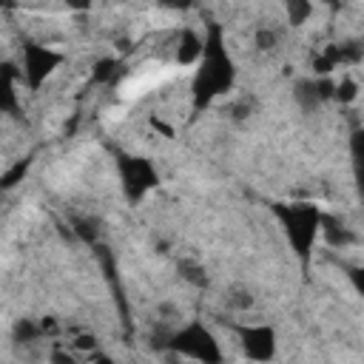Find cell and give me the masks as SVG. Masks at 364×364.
Instances as JSON below:
<instances>
[{
  "instance_id": "cell-20",
  "label": "cell",
  "mask_w": 364,
  "mask_h": 364,
  "mask_svg": "<svg viewBox=\"0 0 364 364\" xmlns=\"http://www.w3.org/2000/svg\"><path fill=\"white\" fill-rule=\"evenodd\" d=\"M355 94H358V85H355V80L344 77L341 82H336L333 100H338V102H353V100H355Z\"/></svg>"
},
{
  "instance_id": "cell-14",
  "label": "cell",
  "mask_w": 364,
  "mask_h": 364,
  "mask_svg": "<svg viewBox=\"0 0 364 364\" xmlns=\"http://www.w3.org/2000/svg\"><path fill=\"white\" fill-rule=\"evenodd\" d=\"M284 14L290 26H304L313 14V3L310 0H284Z\"/></svg>"
},
{
  "instance_id": "cell-23",
  "label": "cell",
  "mask_w": 364,
  "mask_h": 364,
  "mask_svg": "<svg viewBox=\"0 0 364 364\" xmlns=\"http://www.w3.org/2000/svg\"><path fill=\"white\" fill-rule=\"evenodd\" d=\"M162 9H171V11H185L193 6V0H156Z\"/></svg>"
},
{
  "instance_id": "cell-2",
  "label": "cell",
  "mask_w": 364,
  "mask_h": 364,
  "mask_svg": "<svg viewBox=\"0 0 364 364\" xmlns=\"http://www.w3.org/2000/svg\"><path fill=\"white\" fill-rule=\"evenodd\" d=\"M270 210L279 219L290 250L299 256L301 264H307L310 256H313L316 239L321 236V216L324 213L316 205H307V202H273Z\"/></svg>"
},
{
  "instance_id": "cell-7",
  "label": "cell",
  "mask_w": 364,
  "mask_h": 364,
  "mask_svg": "<svg viewBox=\"0 0 364 364\" xmlns=\"http://www.w3.org/2000/svg\"><path fill=\"white\" fill-rule=\"evenodd\" d=\"M336 82L327 77H313V80H299L293 88V100L299 102L301 111H316L321 102L333 100Z\"/></svg>"
},
{
  "instance_id": "cell-8",
  "label": "cell",
  "mask_w": 364,
  "mask_h": 364,
  "mask_svg": "<svg viewBox=\"0 0 364 364\" xmlns=\"http://www.w3.org/2000/svg\"><path fill=\"white\" fill-rule=\"evenodd\" d=\"M324 51L333 57L336 68H338V65H355V63H361V60H364V43H361V40L333 43V46H327Z\"/></svg>"
},
{
  "instance_id": "cell-10",
  "label": "cell",
  "mask_w": 364,
  "mask_h": 364,
  "mask_svg": "<svg viewBox=\"0 0 364 364\" xmlns=\"http://www.w3.org/2000/svg\"><path fill=\"white\" fill-rule=\"evenodd\" d=\"M350 165H353L355 188L364 196V128H355L350 136Z\"/></svg>"
},
{
  "instance_id": "cell-12",
  "label": "cell",
  "mask_w": 364,
  "mask_h": 364,
  "mask_svg": "<svg viewBox=\"0 0 364 364\" xmlns=\"http://www.w3.org/2000/svg\"><path fill=\"white\" fill-rule=\"evenodd\" d=\"M0 108H3V114H9V117H17V114H20V105H17V91H14V65H11V63H6V65H3Z\"/></svg>"
},
{
  "instance_id": "cell-5",
  "label": "cell",
  "mask_w": 364,
  "mask_h": 364,
  "mask_svg": "<svg viewBox=\"0 0 364 364\" xmlns=\"http://www.w3.org/2000/svg\"><path fill=\"white\" fill-rule=\"evenodd\" d=\"M60 54L40 46V43H23V80L31 91H37L46 77L60 65Z\"/></svg>"
},
{
  "instance_id": "cell-16",
  "label": "cell",
  "mask_w": 364,
  "mask_h": 364,
  "mask_svg": "<svg viewBox=\"0 0 364 364\" xmlns=\"http://www.w3.org/2000/svg\"><path fill=\"white\" fill-rule=\"evenodd\" d=\"M46 333H43V324H37V321H31V318H20L17 324H14V341H20V344H31V341H37V338H43Z\"/></svg>"
},
{
  "instance_id": "cell-25",
  "label": "cell",
  "mask_w": 364,
  "mask_h": 364,
  "mask_svg": "<svg viewBox=\"0 0 364 364\" xmlns=\"http://www.w3.org/2000/svg\"><path fill=\"white\" fill-rule=\"evenodd\" d=\"M324 3H336V0H324Z\"/></svg>"
},
{
  "instance_id": "cell-1",
  "label": "cell",
  "mask_w": 364,
  "mask_h": 364,
  "mask_svg": "<svg viewBox=\"0 0 364 364\" xmlns=\"http://www.w3.org/2000/svg\"><path fill=\"white\" fill-rule=\"evenodd\" d=\"M236 82V65H233V57L228 54V46L222 40V28L216 23L208 26V34H205V48H202V57L196 63V74H193V111H202L208 108L216 97L228 94Z\"/></svg>"
},
{
  "instance_id": "cell-24",
  "label": "cell",
  "mask_w": 364,
  "mask_h": 364,
  "mask_svg": "<svg viewBox=\"0 0 364 364\" xmlns=\"http://www.w3.org/2000/svg\"><path fill=\"white\" fill-rule=\"evenodd\" d=\"M63 3H65L71 11H85V9H91L94 0H63Z\"/></svg>"
},
{
  "instance_id": "cell-11",
  "label": "cell",
  "mask_w": 364,
  "mask_h": 364,
  "mask_svg": "<svg viewBox=\"0 0 364 364\" xmlns=\"http://www.w3.org/2000/svg\"><path fill=\"white\" fill-rule=\"evenodd\" d=\"M321 236L330 247H347L355 242V233L350 228H344L338 219H330V216H321Z\"/></svg>"
},
{
  "instance_id": "cell-9",
  "label": "cell",
  "mask_w": 364,
  "mask_h": 364,
  "mask_svg": "<svg viewBox=\"0 0 364 364\" xmlns=\"http://www.w3.org/2000/svg\"><path fill=\"white\" fill-rule=\"evenodd\" d=\"M202 48H205V37H199V34L191 31V28L182 31L179 46H176V63H179V65H193V63H199Z\"/></svg>"
},
{
  "instance_id": "cell-4",
  "label": "cell",
  "mask_w": 364,
  "mask_h": 364,
  "mask_svg": "<svg viewBox=\"0 0 364 364\" xmlns=\"http://www.w3.org/2000/svg\"><path fill=\"white\" fill-rule=\"evenodd\" d=\"M168 350L182 355V358H193V361H205V364H219L222 361L219 341L202 321H188L185 327L173 330Z\"/></svg>"
},
{
  "instance_id": "cell-22",
  "label": "cell",
  "mask_w": 364,
  "mask_h": 364,
  "mask_svg": "<svg viewBox=\"0 0 364 364\" xmlns=\"http://www.w3.org/2000/svg\"><path fill=\"white\" fill-rule=\"evenodd\" d=\"M344 273L358 296H364V264H344Z\"/></svg>"
},
{
  "instance_id": "cell-17",
  "label": "cell",
  "mask_w": 364,
  "mask_h": 364,
  "mask_svg": "<svg viewBox=\"0 0 364 364\" xmlns=\"http://www.w3.org/2000/svg\"><path fill=\"white\" fill-rule=\"evenodd\" d=\"M179 273H182V279L191 282L193 287H205V284H208L205 267H202L199 262H193V259H182V262H179Z\"/></svg>"
},
{
  "instance_id": "cell-13",
  "label": "cell",
  "mask_w": 364,
  "mask_h": 364,
  "mask_svg": "<svg viewBox=\"0 0 364 364\" xmlns=\"http://www.w3.org/2000/svg\"><path fill=\"white\" fill-rule=\"evenodd\" d=\"M71 233L80 242L97 247V242H100V222L94 216H71Z\"/></svg>"
},
{
  "instance_id": "cell-21",
  "label": "cell",
  "mask_w": 364,
  "mask_h": 364,
  "mask_svg": "<svg viewBox=\"0 0 364 364\" xmlns=\"http://www.w3.org/2000/svg\"><path fill=\"white\" fill-rule=\"evenodd\" d=\"M26 168H28V162H14L6 173H3V179H0V185L9 191V188H14L20 179H23V173H26Z\"/></svg>"
},
{
  "instance_id": "cell-3",
  "label": "cell",
  "mask_w": 364,
  "mask_h": 364,
  "mask_svg": "<svg viewBox=\"0 0 364 364\" xmlns=\"http://www.w3.org/2000/svg\"><path fill=\"white\" fill-rule=\"evenodd\" d=\"M117 173H119V185L122 193L131 205H136L139 199H145L156 185H159V171L154 168V162L148 156H136V154H122L117 151Z\"/></svg>"
},
{
  "instance_id": "cell-18",
  "label": "cell",
  "mask_w": 364,
  "mask_h": 364,
  "mask_svg": "<svg viewBox=\"0 0 364 364\" xmlns=\"http://www.w3.org/2000/svg\"><path fill=\"white\" fill-rule=\"evenodd\" d=\"M225 304L233 307V310H247L253 304V296L245 287H233L230 293H225Z\"/></svg>"
},
{
  "instance_id": "cell-19",
  "label": "cell",
  "mask_w": 364,
  "mask_h": 364,
  "mask_svg": "<svg viewBox=\"0 0 364 364\" xmlns=\"http://www.w3.org/2000/svg\"><path fill=\"white\" fill-rule=\"evenodd\" d=\"M276 43H279V31L276 28H267V26L256 28V48L259 51H273Z\"/></svg>"
},
{
  "instance_id": "cell-6",
  "label": "cell",
  "mask_w": 364,
  "mask_h": 364,
  "mask_svg": "<svg viewBox=\"0 0 364 364\" xmlns=\"http://www.w3.org/2000/svg\"><path fill=\"white\" fill-rule=\"evenodd\" d=\"M236 336L247 358L270 361L276 355V330L270 324H239Z\"/></svg>"
},
{
  "instance_id": "cell-15",
  "label": "cell",
  "mask_w": 364,
  "mask_h": 364,
  "mask_svg": "<svg viewBox=\"0 0 364 364\" xmlns=\"http://www.w3.org/2000/svg\"><path fill=\"white\" fill-rule=\"evenodd\" d=\"M117 68H119V63H117L114 57L100 60V63L91 68V82H97V85H108V82H114V80H117Z\"/></svg>"
}]
</instances>
